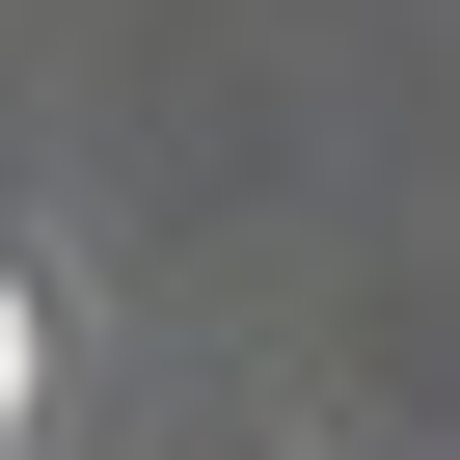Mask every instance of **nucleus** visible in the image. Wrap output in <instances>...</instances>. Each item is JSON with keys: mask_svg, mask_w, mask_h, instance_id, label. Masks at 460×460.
I'll return each instance as SVG.
<instances>
[{"mask_svg": "<svg viewBox=\"0 0 460 460\" xmlns=\"http://www.w3.org/2000/svg\"><path fill=\"white\" fill-rule=\"evenodd\" d=\"M0 433H28V325H0Z\"/></svg>", "mask_w": 460, "mask_h": 460, "instance_id": "obj_1", "label": "nucleus"}]
</instances>
